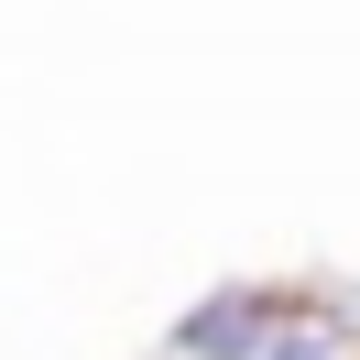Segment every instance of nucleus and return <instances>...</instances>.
I'll use <instances>...</instances> for the list:
<instances>
[{"label": "nucleus", "mask_w": 360, "mask_h": 360, "mask_svg": "<svg viewBox=\"0 0 360 360\" xmlns=\"http://www.w3.org/2000/svg\"><path fill=\"white\" fill-rule=\"evenodd\" d=\"M273 360H349V338H338V328H284Z\"/></svg>", "instance_id": "2"}, {"label": "nucleus", "mask_w": 360, "mask_h": 360, "mask_svg": "<svg viewBox=\"0 0 360 360\" xmlns=\"http://www.w3.org/2000/svg\"><path fill=\"white\" fill-rule=\"evenodd\" d=\"M273 338H284V306H273L262 284H219L207 306L175 316V349L186 360H273Z\"/></svg>", "instance_id": "1"}]
</instances>
